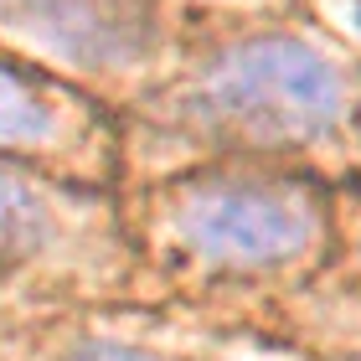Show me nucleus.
<instances>
[{"mask_svg": "<svg viewBox=\"0 0 361 361\" xmlns=\"http://www.w3.org/2000/svg\"><path fill=\"white\" fill-rule=\"evenodd\" d=\"M212 104L269 135H320L341 119V73L294 37L238 42L207 68Z\"/></svg>", "mask_w": 361, "mask_h": 361, "instance_id": "nucleus-1", "label": "nucleus"}, {"mask_svg": "<svg viewBox=\"0 0 361 361\" xmlns=\"http://www.w3.org/2000/svg\"><path fill=\"white\" fill-rule=\"evenodd\" d=\"M176 227L196 253L217 264H284L310 243V212L294 196L264 186L186 191Z\"/></svg>", "mask_w": 361, "mask_h": 361, "instance_id": "nucleus-2", "label": "nucleus"}, {"mask_svg": "<svg viewBox=\"0 0 361 361\" xmlns=\"http://www.w3.org/2000/svg\"><path fill=\"white\" fill-rule=\"evenodd\" d=\"M52 135H57V119L47 109V98L26 78L0 68V145H47Z\"/></svg>", "mask_w": 361, "mask_h": 361, "instance_id": "nucleus-3", "label": "nucleus"}, {"mask_svg": "<svg viewBox=\"0 0 361 361\" xmlns=\"http://www.w3.org/2000/svg\"><path fill=\"white\" fill-rule=\"evenodd\" d=\"M42 227H47V212L37 191L26 180H16L11 171H0V243H37Z\"/></svg>", "mask_w": 361, "mask_h": 361, "instance_id": "nucleus-4", "label": "nucleus"}, {"mask_svg": "<svg viewBox=\"0 0 361 361\" xmlns=\"http://www.w3.org/2000/svg\"><path fill=\"white\" fill-rule=\"evenodd\" d=\"M68 361H155V356L129 351V346H109V341H93V346H78Z\"/></svg>", "mask_w": 361, "mask_h": 361, "instance_id": "nucleus-5", "label": "nucleus"}, {"mask_svg": "<svg viewBox=\"0 0 361 361\" xmlns=\"http://www.w3.org/2000/svg\"><path fill=\"white\" fill-rule=\"evenodd\" d=\"M356 31H361V0H356Z\"/></svg>", "mask_w": 361, "mask_h": 361, "instance_id": "nucleus-6", "label": "nucleus"}]
</instances>
